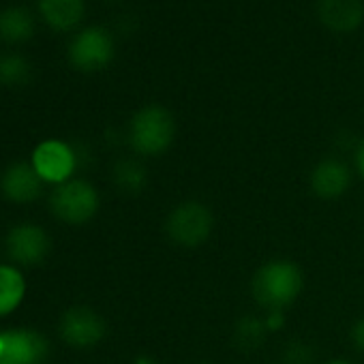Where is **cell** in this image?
I'll return each mask as SVG.
<instances>
[{"instance_id":"obj_17","label":"cell","mask_w":364,"mask_h":364,"mask_svg":"<svg viewBox=\"0 0 364 364\" xmlns=\"http://www.w3.org/2000/svg\"><path fill=\"white\" fill-rule=\"evenodd\" d=\"M146 167L135 159H122L114 167V182L124 193H141L146 187Z\"/></svg>"},{"instance_id":"obj_11","label":"cell","mask_w":364,"mask_h":364,"mask_svg":"<svg viewBox=\"0 0 364 364\" xmlns=\"http://www.w3.org/2000/svg\"><path fill=\"white\" fill-rule=\"evenodd\" d=\"M37 14L54 33H71L86 16V0H37Z\"/></svg>"},{"instance_id":"obj_14","label":"cell","mask_w":364,"mask_h":364,"mask_svg":"<svg viewBox=\"0 0 364 364\" xmlns=\"http://www.w3.org/2000/svg\"><path fill=\"white\" fill-rule=\"evenodd\" d=\"M37 31L35 14L24 5H9L0 9V41L9 46L26 43Z\"/></svg>"},{"instance_id":"obj_1","label":"cell","mask_w":364,"mask_h":364,"mask_svg":"<svg viewBox=\"0 0 364 364\" xmlns=\"http://www.w3.org/2000/svg\"><path fill=\"white\" fill-rule=\"evenodd\" d=\"M304 287V277L298 264L289 259H270L262 264L251 281L253 298L259 306L270 311H283L298 300Z\"/></svg>"},{"instance_id":"obj_18","label":"cell","mask_w":364,"mask_h":364,"mask_svg":"<svg viewBox=\"0 0 364 364\" xmlns=\"http://www.w3.org/2000/svg\"><path fill=\"white\" fill-rule=\"evenodd\" d=\"M268 328L264 319L257 317H245L238 326H236V343L245 349H253L257 347L264 336H266Z\"/></svg>"},{"instance_id":"obj_13","label":"cell","mask_w":364,"mask_h":364,"mask_svg":"<svg viewBox=\"0 0 364 364\" xmlns=\"http://www.w3.org/2000/svg\"><path fill=\"white\" fill-rule=\"evenodd\" d=\"M43 180L35 171L31 163H16L11 165L0 180V187H3L5 198L11 202H33L41 193Z\"/></svg>"},{"instance_id":"obj_19","label":"cell","mask_w":364,"mask_h":364,"mask_svg":"<svg viewBox=\"0 0 364 364\" xmlns=\"http://www.w3.org/2000/svg\"><path fill=\"white\" fill-rule=\"evenodd\" d=\"M311 349L304 343H289L285 351V364H311Z\"/></svg>"},{"instance_id":"obj_9","label":"cell","mask_w":364,"mask_h":364,"mask_svg":"<svg viewBox=\"0 0 364 364\" xmlns=\"http://www.w3.org/2000/svg\"><path fill=\"white\" fill-rule=\"evenodd\" d=\"M7 251L9 255L24 266H35L46 259L50 251V238L46 230L33 223L16 225L7 236Z\"/></svg>"},{"instance_id":"obj_25","label":"cell","mask_w":364,"mask_h":364,"mask_svg":"<svg viewBox=\"0 0 364 364\" xmlns=\"http://www.w3.org/2000/svg\"><path fill=\"white\" fill-rule=\"evenodd\" d=\"M202 364H206V362H202Z\"/></svg>"},{"instance_id":"obj_5","label":"cell","mask_w":364,"mask_h":364,"mask_svg":"<svg viewBox=\"0 0 364 364\" xmlns=\"http://www.w3.org/2000/svg\"><path fill=\"white\" fill-rule=\"evenodd\" d=\"M52 210L65 223H86L99 210V193L86 180H69L52 193Z\"/></svg>"},{"instance_id":"obj_7","label":"cell","mask_w":364,"mask_h":364,"mask_svg":"<svg viewBox=\"0 0 364 364\" xmlns=\"http://www.w3.org/2000/svg\"><path fill=\"white\" fill-rule=\"evenodd\" d=\"M48 353V338L35 330L0 332V364H41Z\"/></svg>"},{"instance_id":"obj_22","label":"cell","mask_w":364,"mask_h":364,"mask_svg":"<svg viewBox=\"0 0 364 364\" xmlns=\"http://www.w3.org/2000/svg\"><path fill=\"white\" fill-rule=\"evenodd\" d=\"M355 169H358V173L364 178V139L360 141V146H358V150H355Z\"/></svg>"},{"instance_id":"obj_24","label":"cell","mask_w":364,"mask_h":364,"mask_svg":"<svg viewBox=\"0 0 364 364\" xmlns=\"http://www.w3.org/2000/svg\"><path fill=\"white\" fill-rule=\"evenodd\" d=\"M326 364H353V362H349V360H343V358H334V360H330V362H326Z\"/></svg>"},{"instance_id":"obj_16","label":"cell","mask_w":364,"mask_h":364,"mask_svg":"<svg viewBox=\"0 0 364 364\" xmlns=\"http://www.w3.org/2000/svg\"><path fill=\"white\" fill-rule=\"evenodd\" d=\"M33 65L20 52H3L0 54V84L3 86H24L31 82Z\"/></svg>"},{"instance_id":"obj_20","label":"cell","mask_w":364,"mask_h":364,"mask_svg":"<svg viewBox=\"0 0 364 364\" xmlns=\"http://www.w3.org/2000/svg\"><path fill=\"white\" fill-rule=\"evenodd\" d=\"M351 341H353V345H355L358 351H364V317H360L351 326Z\"/></svg>"},{"instance_id":"obj_2","label":"cell","mask_w":364,"mask_h":364,"mask_svg":"<svg viewBox=\"0 0 364 364\" xmlns=\"http://www.w3.org/2000/svg\"><path fill=\"white\" fill-rule=\"evenodd\" d=\"M176 137V120L163 105H144L129 122V144L141 156L163 154Z\"/></svg>"},{"instance_id":"obj_4","label":"cell","mask_w":364,"mask_h":364,"mask_svg":"<svg viewBox=\"0 0 364 364\" xmlns=\"http://www.w3.org/2000/svg\"><path fill=\"white\" fill-rule=\"evenodd\" d=\"M114 52L116 46L109 31L103 26H84L73 33L67 48V58L73 69L92 73L105 69L112 63Z\"/></svg>"},{"instance_id":"obj_10","label":"cell","mask_w":364,"mask_h":364,"mask_svg":"<svg viewBox=\"0 0 364 364\" xmlns=\"http://www.w3.org/2000/svg\"><path fill=\"white\" fill-rule=\"evenodd\" d=\"M311 191L321 200H336L341 198L351 182V171L345 161L336 156L321 159L311 171Z\"/></svg>"},{"instance_id":"obj_15","label":"cell","mask_w":364,"mask_h":364,"mask_svg":"<svg viewBox=\"0 0 364 364\" xmlns=\"http://www.w3.org/2000/svg\"><path fill=\"white\" fill-rule=\"evenodd\" d=\"M26 294V279L16 266L0 264V317L20 306Z\"/></svg>"},{"instance_id":"obj_12","label":"cell","mask_w":364,"mask_h":364,"mask_svg":"<svg viewBox=\"0 0 364 364\" xmlns=\"http://www.w3.org/2000/svg\"><path fill=\"white\" fill-rule=\"evenodd\" d=\"M319 22L334 33H353L364 20L362 0H319Z\"/></svg>"},{"instance_id":"obj_6","label":"cell","mask_w":364,"mask_h":364,"mask_svg":"<svg viewBox=\"0 0 364 364\" xmlns=\"http://www.w3.org/2000/svg\"><path fill=\"white\" fill-rule=\"evenodd\" d=\"M77 152L71 144L63 139H46L41 141L35 152L31 165L39 173L43 182H52V185H65L71 180L75 167H77Z\"/></svg>"},{"instance_id":"obj_23","label":"cell","mask_w":364,"mask_h":364,"mask_svg":"<svg viewBox=\"0 0 364 364\" xmlns=\"http://www.w3.org/2000/svg\"><path fill=\"white\" fill-rule=\"evenodd\" d=\"M135 364H156V362H154L152 358H137Z\"/></svg>"},{"instance_id":"obj_8","label":"cell","mask_w":364,"mask_h":364,"mask_svg":"<svg viewBox=\"0 0 364 364\" xmlns=\"http://www.w3.org/2000/svg\"><path fill=\"white\" fill-rule=\"evenodd\" d=\"M60 334L71 347L88 349L105 336V321L88 306H73L60 319Z\"/></svg>"},{"instance_id":"obj_21","label":"cell","mask_w":364,"mask_h":364,"mask_svg":"<svg viewBox=\"0 0 364 364\" xmlns=\"http://www.w3.org/2000/svg\"><path fill=\"white\" fill-rule=\"evenodd\" d=\"M264 321H266V328H268V330L281 328V326H283V311H270L268 317H266Z\"/></svg>"},{"instance_id":"obj_3","label":"cell","mask_w":364,"mask_h":364,"mask_svg":"<svg viewBox=\"0 0 364 364\" xmlns=\"http://www.w3.org/2000/svg\"><path fill=\"white\" fill-rule=\"evenodd\" d=\"M215 215L213 210L198 200H187L176 204L165 217L167 238L182 249H198L213 236Z\"/></svg>"}]
</instances>
